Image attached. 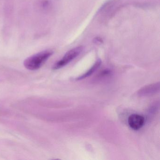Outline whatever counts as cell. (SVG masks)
<instances>
[{"instance_id":"4","label":"cell","mask_w":160,"mask_h":160,"mask_svg":"<svg viewBox=\"0 0 160 160\" xmlns=\"http://www.w3.org/2000/svg\"><path fill=\"white\" fill-rule=\"evenodd\" d=\"M159 90L160 84L159 82H157L143 87L138 91V94L140 96H149L157 93Z\"/></svg>"},{"instance_id":"3","label":"cell","mask_w":160,"mask_h":160,"mask_svg":"<svg viewBox=\"0 0 160 160\" xmlns=\"http://www.w3.org/2000/svg\"><path fill=\"white\" fill-rule=\"evenodd\" d=\"M128 122L129 126L132 129L138 130L144 125L145 118L138 114H132L128 118Z\"/></svg>"},{"instance_id":"5","label":"cell","mask_w":160,"mask_h":160,"mask_svg":"<svg viewBox=\"0 0 160 160\" xmlns=\"http://www.w3.org/2000/svg\"><path fill=\"white\" fill-rule=\"evenodd\" d=\"M101 64H102V61L101 60V59H98L95 62V63L93 64V66L88 71H87V72L85 73L82 75L76 78V80H82V79H84V78H86L90 76L93 73L96 72L97 69H98V68L101 66Z\"/></svg>"},{"instance_id":"1","label":"cell","mask_w":160,"mask_h":160,"mask_svg":"<svg viewBox=\"0 0 160 160\" xmlns=\"http://www.w3.org/2000/svg\"><path fill=\"white\" fill-rule=\"evenodd\" d=\"M53 54V51L50 50L42 51L26 59L24 62V66L27 69L31 71L38 70L44 64Z\"/></svg>"},{"instance_id":"2","label":"cell","mask_w":160,"mask_h":160,"mask_svg":"<svg viewBox=\"0 0 160 160\" xmlns=\"http://www.w3.org/2000/svg\"><path fill=\"white\" fill-rule=\"evenodd\" d=\"M83 50V47L82 46L78 47L71 49L65 54L60 60L56 62L53 65V70H58L64 67L76 58L82 52Z\"/></svg>"}]
</instances>
